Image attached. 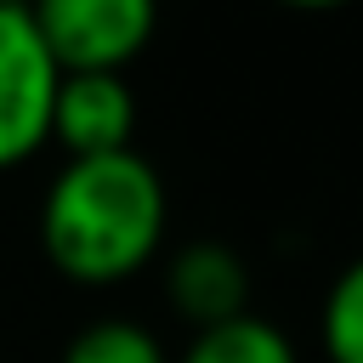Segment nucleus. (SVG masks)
Returning a JSON list of instances; mask_svg holds the SVG:
<instances>
[{
	"instance_id": "f257e3e1",
	"label": "nucleus",
	"mask_w": 363,
	"mask_h": 363,
	"mask_svg": "<svg viewBox=\"0 0 363 363\" xmlns=\"http://www.w3.org/2000/svg\"><path fill=\"white\" fill-rule=\"evenodd\" d=\"M170 199L159 170L130 153L68 159L40 199V250L51 272L85 289H113L153 267Z\"/></svg>"
},
{
	"instance_id": "f03ea898",
	"label": "nucleus",
	"mask_w": 363,
	"mask_h": 363,
	"mask_svg": "<svg viewBox=\"0 0 363 363\" xmlns=\"http://www.w3.org/2000/svg\"><path fill=\"white\" fill-rule=\"evenodd\" d=\"M57 62L34 28L28 6L0 0V170H17L51 142Z\"/></svg>"
},
{
	"instance_id": "7ed1b4c3",
	"label": "nucleus",
	"mask_w": 363,
	"mask_h": 363,
	"mask_svg": "<svg viewBox=\"0 0 363 363\" xmlns=\"http://www.w3.org/2000/svg\"><path fill=\"white\" fill-rule=\"evenodd\" d=\"M28 11L57 74H125L159 23L147 0H45Z\"/></svg>"
},
{
	"instance_id": "20e7f679",
	"label": "nucleus",
	"mask_w": 363,
	"mask_h": 363,
	"mask_svg": "<svg viewBox=\"0 0 363 363\" xmlns=\"http://www.w3.org/2000/svg\"><path fill=\"white\" fill-rule=\"evenodd\" d=\"M136 136V91L125 74H62L51 96V142L68 159L130 153Z\"/></svg>"
},
{
	"instance_id": "39448f33",
	"label": "nucleus",
	"mask_w": 363,
	"mask_h": 363,
	"mask_svg": "<svg viewBox=\"0 0 363 363\" xmlns=\"http://www.w3.org/2000/svg\"><path fill=\"white\" fill-rule=\"evenodd\" d=\"M164 295H170V306L199 335V329H216V323H233V318L250 312V267H244L238 250L199 238V244H187V250L170 255Z\"/></svg>"
},
{
	"instance_id": "423d86ee",
	"label": "nucleus",
	"mask_w": 363,
	"mask_h": 363,
	"mask_svg": "<svg viewBox=\"0 0 363 363\" xmlns=\"http://www.w3.org/2000/svg\"><path fill=\"white\" fill-rule=\"evenodd\" d=\"M170 363H301V357H295V340H289L272 318L244 312V318H233V323L199 329V335L182 346V357H170Z\"/></svg>"
},
{
	"instance_id": "0eeeda50",
	"label": "nucleus",
	"mask_w": 363,
	"mask_h": 363,
	"mask_svg": "<svg viewBox=\"0 0 363 363\" xmlns=\"http://www.w3.org/2000/svg\"><path fill=\"white\" fill-rule=\"evenodd\" d=\"M57 363H170V352L136 318H96L62 346Z\"/></svg>"
},
{
	"instance_id": "6e6552de",
	"label": "nucleus",
	"mask_w": 363,
	"mask_h": 363,
	"mask_svg": "<svg viewBox=\"0 0 363 363\" xmlns=\"http://www.w3.org/2000/svg\"><path fill=\"white\" fill-rule=\"evenodd\" d=\"M318 340L329 363H363V255L329 284L318 306Z\"/></svg>"
}]
</instances>
